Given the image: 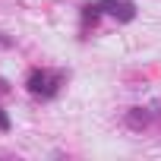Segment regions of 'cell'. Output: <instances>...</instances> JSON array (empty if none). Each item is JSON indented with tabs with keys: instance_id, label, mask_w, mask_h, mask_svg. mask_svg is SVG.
<instances>
[{
	"instance_id": "obj_2",
	"label": "cell",
	"mask_w": 161,
	"mask_h": 161,
	"mask_svg": "<svg viewBox=\"0 0 161 161\" xmlns=\"http://www.w3.org/2000/svg\"><path fill=\"white\" fill-rule=\"evenodd\" d=\"M98 7H101V13H108V16L120 19V22L136 19V3L133 0H98Z\"/></svg>"
},
{
	"instance_id": "obj_3",
	"label": "cell",
	"mask_w": 161,
	"mask_h": 161,
	"mask_svg": "<svg viewBox=\"0 0 161 161\" xmlns=\"http://www.w3.org/2000/svg\"><path fill=\"white\" fill-rule=\"evenodd\" d=\"M148 123V114H142V108H133L130 114V126H145Z\"/></svg>"
},
{
	"instance_id": "obj_1",
	"label": "cell",
	"mask_w": 161,
	"mask_h": 161,
	"mask_svg": "<svg viewBox=\"0 0 161 161\" xmlns=\"http://www.w3.org/2000/svg\"><path fill=\"white\" fill-rule=\"evenodd\" d=\"M63 86V73L60 69H32L25 79V89L35 98H54Z\"/></svg>"
},
{
	"instance_id": "obj_4",
	"label": "cell",
	"mask_w": 161,
	"mask_h": 161,
	"mask_svg": "<svg viewBox=\"0 0 161 161\" xmlns=\"http://www.w3.org/2000/svg\"><path fill=\"white\" fill-rule=\"evenodd\" d=\"M0 130H3V133H7V130H10V117H7V114H3V108H0Z\"/></svg>"
}]
</instances>
